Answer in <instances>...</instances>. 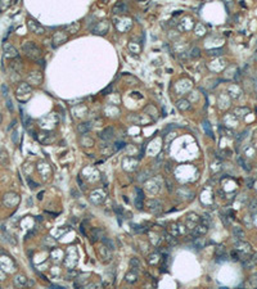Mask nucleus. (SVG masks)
Segmentation results:
<instances>
[{"label": "nucleus", "mask_w": 257, "mask_h": 289, "mask_svg": "<svg viewBox=\"0 0 257 289\" xmlns=\"http://www.w3.org/2000/svg\"><path fill=\"white\" fill-rule=\"evenodd\" d=\"M224 255H226L225 247L224 245H219V247L216 248V257H220V256H224Z\"/></svg>", "instance_id": "2f4dec72"}, {"label": "nucleus", "mask_w": 257, "mask_h": 289, "mask_svg": "<svg viewBox=\"0 0 257 289\" xmlns=\"http://www.w3.org/2000/svg\"><path fill=\"white\" fill-rule=\"evenodd\" d=\"M158 261H159V256H158V253H152V255L149 256V263H150V265H156V263H158Z\"/></svg>", "instance_id": "7c9ffc66"}, {"label": "nucleus", "mask_w": 257, "mask_h": 289, "mask_svg": "<svg viewBox=\"0 0 257 289\" xmlns=\"http://www.w3.org/2000/svg\"><path fill=\"white\" fill-rule=\"evenodd\" d=\"M135 206L138 209H142L143 208V201H139V199H136L135 201Z\"/></svg>", "instance_id": "37998d69"}, {"label": "nucleus", "mask_w": 257, "mask_h": 289, "mask_svg": "<svg viewBox=\"0 0 257 289\" xmlns=\"http://www.w3.org/2000/svg\"><path fill=\"white\" fill-rule=\"evenodd\" d=\"M108 28H110V22L107 19H103V21L96 23V26L93 28V31L96 35H106L108 32Z\"/></svg>", "instance_id": "20e7f679"}, {"label": "nucleus", "mask_w": 257, "mask_h": 289, "mask_svg": "<svg viewBox=\"0 0 257 289\" xmlns=\"http://www.w3.org/2000/svg\"><path fill=\"white\" fill-rule=\"evenodd\" d=\"M248 113H250V109L248 108H235L234 109V115L238 117H244Z\"/></svg>", "instance_id": "393cba45"}, {"label": "nucleus", "mask_w": 257, "mask_h": 289, "mask_svg": "<svg viewBox=\"0 0 257 289\" xmlns=\"http://www.w3.org/2000/svg\"><path fill=\"white\" fill-rule=\"evenodd\" d=\"M14 284L17 287H19V288H23V287L27 285V279L23 275H17L14 278Z\"/></svg>", "instance_id": "6ab92c4d"}, {"label": "nucleus", "mask_w": 257, "mask_h": 289, "mask_svg": "<svg viewBox=\"0 0 257 289\" xmlns=\"http://www.w3.org/2000/svg\"><path fill=\"white\" fill-rule=\"evenodd\" d=\"M98 253H99L100 260H102L104 263H108V262H111V261H112V251L108 247H106L104 244H102L99 247Z\"/></svg>", "instance_id": "f03ea898"}, {"label": "nucleus", "mask_w": 257, "mask_h": 289, "mask_svg": "<svg viewBox=\"0 0 257 289\" xmlns=\"http://www.w3.org/2000/svg\"><path fill=\"white\" fill-rule=\"evenodd\" d=\"M115 136V128L113 127H106L104 130L100 132V138L106 142H110V140L113 139Z\"/></svg>", "instance_id": "9b49d317"}, {"label": "nucleus", "mask_w": 257, "mask_h": 289, "mask_svg": "<svg viewBox=\"0 0 257 289\" xmlns=\"http://www.w3.org/2000/svg\"><path fill=\"white\" fill-rule=\"evenodd\" d=\"M104 198H106V194H104V192L102 189H95L94 192L90 194V201L94 203V204L102 203L104 201Z\"/></svg>", "instance_id": "423d86ee"}, {"label": "nucleus", "mask_w": 257, "mask_h": 289, "mask_svg": "<svg viewBox=\"0 0 257 289\" xmlns=\"http://www.w3.org/2000/svg\"><path fill=\"white\" fill-rule=\"evenodd\" d=\"M203 128H204V131L207 132V135L212 138L213 134H212V130H211V125H210V122H208L207 120H204V121H203Z\"/></svg>", "instance_id": "c756f323"}, {"label": "nucleus", "mask_w": 257, "mask_h": 289, "mask_svg": "<svg viewBox=\"0 0 257 289\" xmlns=\"http://www.w3.org/2000/svg\"><path fill=\"white\" fill-rule=\"evenodd\" d=\"M42 195H44V192H40V193H39V195H37V198L39 199H42Z\"/></svg>", "instance_id": "3c124183"}, {"label": "nucleus", "mask_w": 257, "mask_h": 289, "mask_svg": "<svg viewBox=\"0 0 257 289\" xmlns=\"http://www.w3.org/2000/svg\"><path fill=\"white\" fill-rule=\"evenodd\" d=\"M235 251L238 253H242V255L247 256V255H251L252 253V248H251V244L247 243V242H243V240H239L235 243Z\"/></svg>", "instance_id": "7ed1b4c3"}, {"label": "nucleus", "mask_w": 257, "mask_h": 289, "mask_svg": "<svg viewBox=\"0 0 257 289\" xmlns=\"http://www.w3.org/2000/svg\"><path fill=\"white\" fill-rule=\"evenodd\" d=\"M230 257H231V260H233V261H239V260H240L239 253L237 252V251H233V252L230 253Z\"/></svg>", "instance_id": "58836bf2"}, {"label": "nucleus", "mask_w": 257, "mask_h": 289, "mask_svg": "<svg viewBox=\"0 0 257 289\" xmlns=\"http://www.w3.org/2000/svg\"><path fill=\"white\" fill-rule=\"evenodd\" d=\"M149 176H150V172H149V171H148V170H144V171H142V172H140V175L138 176V181L143 182V181L148 180V179H149Z\"/></svg>", "instance_id": "bb28decb"}, {"label": "nucleus", "mask_w": 257, "mask_h": 289, "mask_svg": "<svg viewBox=\"0 0 257 289\" xmlns=\"http://www.w3.org/2000/svg\"><path fill=\"white\" fill-rule=\"evenodd\" d=\"M67 32L64 31H58L53 35V42H54V46H58V45H62L67 41Z\"/></svg>", "instance_id": "0eeeda50"}, {"label": "nucleus", "mask_w": 257, "mask_h": 289, "mask_svg": "<svg viewBox=\"0 0 257 289\" xmlns=\"http://www.w3.org/2000/svg\"><path fill=\"white\" fill-rule=\"evenodd\" d=\"M147 207L149 208L150 212H158L161 209V202L157 201V199H149L147 202Z\"/></svg>", "instance_id": "f8f14e48"}, {"label": "nucleus", "mask_w": 257, "mask_h": 289, "mask_svg": "<svg viewBox=\"0 0 257 289\" xmlns=\"http://www.w3.org/2000/svg\"><path fill=\"white\" fill-rule=\"evenodd\" d=\"M250 209L252 211V212H257V199H255V201L251 203V206H250Z\"/></svg>", "instance_id": "a19ab883"}, {"label": "nucleus", "mask_w": 257, "mask_h": 289, "mask_svg": "<svg viewBox=\"0 0 257 289\" xmlns=\"http://www.w3.org/2000/svg\"><path fill=\"white\" fill-rule=\"evenodd\" d=\"M100 240H102L103 244L106 245V247L110 248L111 251H113V249H115V243H113V240H112V239H110V238H107V236H102V238H100Z\"/></svg>", "instance_id": "5701e85b"}, {"label": "nucleus", "mask_w": 257, "mask_h": 289, "mask_svg": "<svg viewBox=\"0 0 257 289\" xmlns=\"http://www.w3.org/2000/svg\"><path fill=\"white\" fill-rule=\"evenodd\" d=\"M44 244H45V245H46V244H50L52 247H54V245H55V240H53V239H52V236H45Z\"/></svg>", "instance_id": "c9c22d12"}, {"label": "nucleus", "mask_w": 257, "mask_h": 289, "mask_svg": "<svg viewBox=\"0 0 257 289\" xmlns=\"http://www.w3.org/2000/svg\"><path fill=\"white\" fill-rule=\"evenodd\" d=\"M1 90H3V94L7 96V94H8V88L5 86V85H3V86H1Z\"/></svg>", "instance_id": "de8ad7c7"}, {"label": "nucleus", "mask_w": 257, "mask_h": 289, "mask_svg": "<svg viewBox=\"0 0 257 289\" xmlns=\"http://www.w3.org/2000/svg\"><path fill=\"white\" fill-rule=\"evenodd\" d=\"M247 182H248V188H252V185H253V181H252L251 179H248Z\"/></svg>", "instance_id": "09e8293b"}, {"label": "nucleus", "mask_w": 257, "mask_h": 289, "mask_svg": "<svg viewBox=\"0 0 257 289\" xmlns=\"http://www.w3.org/2000/svg\"><path fill=\"white\" fill-rule=\"evenodd\" d=\"M193 245L196 247L197 249H201V248H203L204 247V239L202 236H199V238H196V239L193 240Z\"/></svg>", "instance_id": "a878e982"}, {"label": "nucleus", "mask_w": 257, "mask_h": 289, "mask_svg": "<svg viewBox=\"0 0 257 289\" xmlns=\"http://www.w3.org/2000/svg\"><path fill=\"white\" fill-rule=\"evenodd\" d=\"M91 128V122H84V123H80L79 127H77V131H79V134L84 135L86 134V132Z\"/></svg>", "instance_id": "a211bd4d"}, {"label": "nucleus", "mask_w": 257, "mask_h": 289, "mask_svg": "<svg viewBox=\"0 0 257 289\" xmlns=\"http://www.w3.org/2000/svg\"><path fill=\"white\" fill-rule=\"evenodd\" d=\"M112 12H113L115 14H123V13H126V12H127V5L125 3L120 1V3H117V4H115V5H113Z\"/></svg>", "instance_id": "ddd939ff"}, {"label": "nucleus", "mask_w": 257, "mask_h": 289, "mask_svg": "<svg viewBox=\"0 0 257 289\" xmlns=\"http://www.w3.org/2000/svg\"><path fill=\"white\" fill-rule=\"evenodd\" d=\"M7 107H8V109H9V112H13L14 111L13 103H12V100L9 99V98H7Z\"/></svg>", "instance_id": "79ce46f5"}, {"label": "nucleus", "mask_w": 257, "mask_h": 289, "mask_svg": "<svg viewBox=\"0 0 257 289\" xmlns=\"http://www.w3.org/2000/svg\"><path fill=\"white\" fill-rule=\"evenodd\" d=\"M244 287L247 289H257V274H253L252 276L247 279V282L244 283Z\"/></svg>", "instance_id": "4468645a"}, {"label": "nucleus", "mask_w": 257, "mask_h": 289, "mask_svg": "<svg viewBox=\"0 0 257 289\" xmlns=\"http://www.w3.org/2000/svg\"><path fill=\"white\" fill-rule=\"evenodd\" d=\"M31 91H32V88L30 86L27 82H22L19 86L17 88V96H19L21 94H27L28 96H31Z\"/></svg>", "instance_id": "1a4fd4ad"}, {"label": "nucleus", "mask_w": 257, "mask_h": 289, "mask_svg": "<svg viewBox=\"0 0 257 289\" xmlns=\"http://www.w3.org/2000/svg\"><path fill=\"white\" fill-rule=\"evenodd\" d=\"M176 107H177V109H180L181 112L188 111L190 108V101L186 100V99H180V100L176 101Z\"/></svg>", "instance_id": "dca6fc26"}, {"label": "nucleus", "mask_w": 257, "mask_h": 289, "mask_svg": "<svg viewBox=\"0 0 257 289\" xmlns=\"http://www.w3.org/2000/svg\"><path fill=\"white\" fill-rule=\"evenodd\" d=\"M130 266H131V269H132L131 271L136 272L138 270H140V267H142V263H140V261H139L138 258H131V260H130Z\"/></svg>", "instance_id": "4be33fe9"}, {"label": "nucleus", "mask_w": 257, "mask_h": 289, "mask_svg": "<svg viewBox=\"0 0 257 289\" xmlns=\"http://www.w3.org/2000/svg\"><path fill=\"white\" fill-rule=\"evenodd\" d=\"M238 162L240 163V166H242L244 170H247V171H250V170H251V167H248V165H247V163L243 161V159H242V157H239V158H238Z\"/></svg>", "instance_id": "4c0bfd02"}, {"label": "nucleus", "mask_w": 257, "mask_h": 289, "mask_svg": "<svg viewBox=\"0 0 257 289\" xmlns=\"http://www.w3.org/2000/svg\"><path fill=\"white\" fill-rule=\"evenodd\" d=\"M207 54H208V55H212V57L223 55V54H224V50H223V49H210V50H207Z\"/></svg>", "instance_id": "c85d7f7f"}, {"label": "nucleus", "mask_w": 257, "mask_h": 289, "mask_svg": "<svg viewBox=\"0 0 257 289\" xmlns=\"http://www.w3.org/2000/svg\"><path fill=\"white\" fill-rule=\"evenodd\" d=\"M75 287H76V289H85V288H83V287H77V284H75Z\"/></svg>", "instance_id": "603ef678"}, {"label": "nucleus", "mask_w": 257, "mask_h": 289, "mask_svg": "<svg viewBox=\"0 0 257 289\" xmlns=\"http://www.w3.org/2000/svg\"><path fill=\"white\" fill-rule=\"evenodd\" d=\"M4 52H5V57L7 58H17L18 57V53H17V49L14 46H12L10 44H4Z\"/></svg>", "instance_id": "9d476101"}, {"label": "nucleus", "mask_w": 257, "mask_h": 289, "mask_svg": "<svg viewBox=\"0 0 257 289\" xmlns=\"http://www.w3.org/2000/svg\"><path fill=\"white\" fill-rule=\"evenodd\" d=\"M85 289H102V285L98 283H90L85 287Z\"/></svg>", "instance_id": "72a5a7b5"}, {"label": "nucleus", "mask_w": 257, "mask_h": 289, "mask_svg": "<svg viewBox=\"0 0 257 289\" xmlns=\"http://www.w3.org/2000/svg\"><path fill=\"white\" fill-rule=\"evenodd\" d=\"M233 235H234L235 239L243 240L244 236H246V234H244L243 229H240V228H238V226H237V228H233Z\"/></svg>", "instance_id": "aec40b11"}, {"label": "nucleus", "mask_w": 257, "mask_h": 289, "mask_svg": "<svg viewBox=\"0 0 257 289\" xmlns=\"http://www.w3.org/2000/svg\"><path fill=\"white\" fill-rule=\"evenodd\" d=\"M125 145H126V143L125 142H116L115 143V150H120V149H122V148H125Z\"/></svg>", "instance_id": "f704fd0d"}, {"label": "nucleus", "mask_w": 257, "mask_h": 289, "mask_svg": "<svg viewBox=\"0 0 257 289\" xmlns=\"http://www.w3.org/2000/svg\"><path fill=\"white\" fill-rule=\"evenodd\" d=\"M22 50L23 53L26 54L28 58H32V59H39V58L41 57V50L37 48L36 45L34 44V42L31 41H26L22 44Z\"/></svg>", "instance_id": "f257e3e1"}, {"label": "nucleus", "mask_w": 257, "mask_h": 289, "mask_svg": "<svg viewBox=\"0 0 257 289\" xmlns=\"http://www.w3.org/2000/svg\"><path fill=\"white\" fill-rule=\"evenodd\" d=\"M135 192H136V195H138V197H136V199H139V201H143V199H144V192H143V190L139 189V188H136Z\"/></svg>", "instance_id": "e433bc0d"}, {"label": "nucleus", "mask_w": 257, "mask_h": 289, "mask_svg": "<svg viewBox=\"0 0 257 289\" xmlns=\"http://www.w3.org/2000/svg\"><path fill=\"white\" fill-rule=\"evenodd\" d=\"M207 231H208V228H207V226H204V225H202V224H198L196 228L193 229V234H194V235H197V236H203Z\"/></svg>", "instance_id": "2eb2a0df"}, {"label": "nucleus", "mask_w": 257, "mask_h": 289, "mask_svg": "<svg viewBox=\"0 0 257 289\" xmlns=\"http://www.w3.org/2000/svg\"><path fill=\"white\" fill-rule=\"evenodd\" d=\"M27 182H28V185H30V188H31V189H35L36 186H39V184H36V182H35L31 177H27Z\"/></svg>", "instance_id": "ea45409f"}, {"label": "nucleus", "mask_w": 257, "mask_h": 289, "mask_svg": "<svg viewBox=\"0 0 257 289\" xmlns=\"http://www.w3.org/2000/svg\"><path fill=\"white\" fill-rule=\"evenodd\" d=\"M125 280L127 283H130V284H134V283H136V280H138V274L134 272V271L127 272L126 276H125Z\"/></svg>", "instance_id": "412c9836"}, {"label": "nucleus", "mask_w": 257, "mask_h": 289, "mask_svg": "<svg viewBox=\"0 0 257 289\" xmlns=\"http://www.w3.org/2000/svg\"><path fill=\"white\" fill-rule=\"evenodd\" d=\"M71 194H72V197H73V198L80 197V193H79V192H76L75 189H72V190H71Z\"/></svg>", "instance_id": "49530a36"}, {"label": "nucleus", "mask_w": 257, "mask_h": 289, "mask_svg": "<svg viewBox=\"0 0 257 289\" xmlns=\"http://www.w3.org/2000/svg\"><path fill=\"white\" fill-rule=\"evenodd\" d=\"M27 81L31 85H40L42 82V73L41 72H31L28 77H27Z\"/></svg>", "instance_id": "6e6552de"}, {"label": "nucleus", "mask_w": 257, "mask_h": 289, "mask_svg": "<svg viewBox=\"0 0 257 289\" xmlns=\"http://www.w3.org/2000/svg\"><path fill=\"white\" fill-rule=\"evenodd\" d=\"M76 276H79V272H77L75 269H69L68 272H67V278L68 279H73V278H76Z\"/></svg>", "instance_id": "473e14b6"}, {"label": "nucleus", "mask_w": 257, "mask_h": 289, "mask_svg": "<svg viewBox=\"0 0 257 289\" xmlns=\"http://www.w3.org/2000/svg\"><path fill=\"white\" fill-rule=\"evenodd\" d=\"M77 182H79V184H80V186H81V189H85V184H84V181L83 180H81V177L79 176V177H77Z\"/></svg>", "instance_id": "a18cd8bd"}, {"label": "nucleus", "mask_w": 257, "mask_h": 289, "mask_svg": "<svg viewBox=\"0 0 257 289\" xmlns=\"http://www.w3.org/2000/svg\"><path fill=\"white\" fill-rule=\"evenodd\" d=\"M169 234L171 236H174V238H176L177 235H179V230H177V225L176 224H170L169 225Z\"/></svg>", "instance_id": "b1692460"}, {"label": "nucleus", "mask_w": 257, "mask_h": 289, "mask_svg": "<svg viewBox=\"0 0 257 289\" xmlns=\"http://www.w3.org/2000/svg\"><path fill=\"white\" fill-rule=\"evenodd\" d=\"M52 289H64L63 287H59V285H52Z\"/></svg>", "instance_id": "8fccbe9b"}, {"label": "nucleus", "mask_w": 257, "mask_h": 289, "mask_svg": "<svg viewBox=\"0 0 257 289\" xmlns=\"http://www.w3.org/2000/svg\"><path fill=\"white\" fill-rule=\"evenodd\" d=\"M79 30H80V23L79 22H72L71 25L66 26V31H67L68 34H71V35L77 34V32H79Z\"/></svg>", "instance_id": "f3484780"}, {"label": "nucleus", "mask_w": 257, "mask_h": 289, "mask_svg": "<svg viewBox=\"0 0 257 289\" xmlns=\"http://www.w3.org/2000/svg\"><path fill=\"white\" fill-rule=\"evenodd\" d=\"M199 55H201V50L197 46L192 48V50L189 52V58H199Z\"/></svg>", "instance_id": "cd10ccee"}, {"label": "nucleus", "mask_w": 257, "mask_h": 289, "mask_svg": "<svg viewBox=\"0 0 257 289\" xmlns=\"http://www.w3.org/2000/svg\"><path fill=\"white\" fill-rule=\"evenodd\" d=\"M12 140H13V142H14L15 144L18 143V131H14V132H13V136H12Z\"/></svg>", "instance_id": "c03bdc74"}, {"label": "nucleus", "mask_w": 257, "mask_h": 289, "mask_svg": "<svg viewBox=\"0 0 257 289\" xmlns=\"http://www.w3.org/2000/svg\"><path fill=\"white\" fill-rule=\"evenodd\" d=\"M27 26H28V30L34 34H37V35L45 34L44 27H42L40 23H37L36 21H34V19H28V21H27Z\"/></svg>", "instance_id": "39448f33"}]
</instances>
